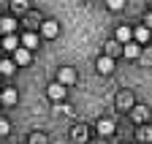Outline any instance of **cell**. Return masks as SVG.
Listing matches in <instances>:
<instances>
[{
	"label": "cell",
	"instance_id": "obj_2",
	"mask_svg": "<svg viewBox=\"0 0 152 144\" xmlns=\"http://www.w3.org/2000/svg\"><path fill=\"white\" fill-rule=\"evenodd\" d=\"M46 95H49L54 103H60V101L65 98V87H63V84H57V82H52V84L46 87Z\"/></svg>",
	"mask_w": 152,
	"mask_h": 144
},
{
	"label": "cell",
	"instance_id": "obj_17",
	"mask_svg": "<svg viewBox=\"0 0 152 144\" xmlns=\"http://www.w3.org/2000/svg\"><path fill=\"white\" fill-rule=\"evenodd\" d=\"M136 139H139V141H149V139H152V128H149V125H141L139 133H136Z\"/></svg>",
	"mask_w": 152,
	"mask_h": 144
},
{
	"label": "cell",
	"instance_id": "obj_22",
	"mask_svg": "<svg viewBox=\"0 0 152 144\" xmlns=\"http://www.w3.org/2000/svg\"><path fill=\"white\" fill-rule=\"evenodd\" d=\"M122 6H125V3H122V0H109V8H111V11H120Z\"/></svg>",
	"mask_w": 152,
	"mask_h": 144
},
{
	"label": "cell",
	"instance_id": "obj_13",
	"mask_svg": "<svg viewBox=\"0 0 152 144\" xmlns=\"http://www.w3.org/2000/svg\"><path fill=\"white\" fill-rule=\"evenodd\" d=\"M98 133L101 136H111L114 133V122L111 120H98Z\"/></svg>",
	"mask_w": 152,
	"mask_h": 144
},
{
	"label": "cell",
	"instance_id": "obj_7",
	"mask_svg": "<svg viewBox=\"0 0 152 144\" xmlns=\"http://www.w3.org/2000/svg\"><path fill=\"white\" fill-rule=\"evenodd\" d=\"M41 33L46 35V38H54V35H57V33H60V25H57L54 19H46V22L41 25Z\"/></svg>",
	"mask_w": 152,
	"mask_h": 144
},
{
	"label": "cell",
	"instance_id": "obj_23",
	"mask_svg": "<svg viewBox=\"0 0 152 144\" xmlns=\"http://www.w3.org/2000/svg\"><path fill=\"white\" fill-rule=\"evenodd\" d=\"M8 128H11L8 120H0V136H6V133H8Z\"/></svg>",
	"mask_w": 152,
	"mask_h": 144
},
{
	"label": "cell",
	"instance_id": "obj_21",
	"mask_svg": "<svg viewBox=\"0 0 152 144\" xmlns=\"http://www.w3.org/2000/svg\"><path fill=\"white\" fill-rule=\"evenodd\" d=\"M30 144H49V141H46L44 133H33V136H30Z\"/></svg>",
	"mask_w": 152,
	"mask_h": 144
},
{
	"label": "cell",
	"instance_id": "obj_14",
	"mask_svg": "<svg viewBox=\"0 0 152 144\" xmlns=\"http://www.w3.org/2000/svg\"><path fill=\"white\" fill-rule=\"evenodd\" d=\"M117 55H122V44H117V41H109L106 44V57H117Z\"/></svg>",
	"mask_w": 152,
	"mask_h": 144
},
{
	"label": "cell",
	"instance_id": "obj_12",
	"mask_svg": "<svg viewBox=\"0 0 152 144\" xmlns=\"http://www.w3.org/2000/svg\"><path fill=\"white\" fill-rule=\"evenodd\" d=\"M130 38H133V30H130V27H120V30H117V44L125 46V44H130Z\"/></svg>",
	"mask_w": 152,
	"mask_h": 144
},
{
	"label": "cell",
	"instance_id": "obj_24",
	"mask_svg": "<svg viewBox=\"0 0 152 144\" xmlns=\"http://www.w3.org/2000/svg\"><path fill=\"white\" fill-rule=\"evenodd\" d=\"M144 27H147V30H152V11L147 14V19H144Z\"/></svg>",
	"mask_w": 152,
	"mask_h": 144
},
{
	"label": "cell",
	"instance_id": "obj_18",
	"mask_svg": "<svg viewBox=\"0 0 152 144\" xmlns=\"http://www.w3.org/2000/svg\"><path fill=\"white\" fill-rule=\"evenodd\" d=\"M117 106H120V109H128V106H133V98H130L128 93H122V95L117 98Z\"/></svg>",
	"mask_w": 152,
	"mask_h": 144
},
{
	"label": "cell",
	"instance_id": "obj_20",
	"mask_svg": "<svg viewBox=\"0 0 152 144\" xmlns=\"http://www.w3.org/2000/svg\"><path fill=\"white\" fill-rule=\"evenodd\" d=\"M11 11L14 14H22V11H27V3H25V0H14V3H11Z\"/></svg>",
	"mask_w": 152,
	"mask_h": 144
},
{
	"label": "cell",
	"instance_id": "obj_4",
	"mask_svg": "<svg viewBox=\"0 0 152 144\" xmlns=\"http://www.w3.org/2000/svg\"><path fill=\"white\" fill-rule=\"evenodd\" d=\"M95 68H98V74H111V71H114V60L106 57V55H101L98 63H95Z\"/></svg>",
	"mask_w": 152,
	"mask_h": 144
},
{
	"label": "cell",
	"instance_id": "obj_3",
	"mask_svg": "<svg viewBox=\"0 0 152 144\" xmlns=\"http://www.w3.org/2000/svg\"><path fill=\"white\" fill-rule=\"evenodd\" d=\"M130 117L136 120V122H147V120H149V109H147V106H141V103H136V106L130 109Z\"/></svg>",
	"mask_w": 152,
	"mask_h": 144
},
{
	"label": "cell",
	"instance_id": "obj_11",
	"mask_svg": "<svg viewBox=\"0 0 152 144\" xmlns=\"http://www.w3.org/2000/svg\"><path fill=\"white\" fill-rule=\"evenodd\" d=\"M133 38H136V44H139V46H141V44H147V41H149V30H147L144 25H141V27H136V30H133Z\"/></svg>",
	"mask_w": 152,
	"mask_h": 144
},
{
	"label": "cell",
	"instance_id": "obj_1",
	"mask_svg": "<svg viewBox=\"0 0 152 144\" xmlns=\"http://www.w3.org/2000/svg\"><path fill=\"white\" fill-rule=\"evenodd\" d=\"M73 79H76V71L73 68H68V65H63V68H57V84H73Z\"/></svg>",
	"mask_w": 152,
	"mask_h": 144
},
{
	"label": "cell",
	"instance_id": "obj_25",
	"mask_svg": "<svg viewBox=\"0 0 152 144\" xmlns=\"http://www.w3.org/2000/svg\"><path fill=\"white\" fill-rule=\"evenodd\" d=\"M149 11H152V3H149Z\"/></svg>",
	"mask_w": 152,
	"mask_h": 144
},
{
	"label": "cell",
	"instance_id": "obj_6",
	"mask_svg": "<svg viewBox=\"0 0 152 144\" xmlns=\"http://www.w3.org/2000/svg\"><path fill=\"white\" fill-rule=\"evenodd\" d=\"M0 101H3V103H8V106H14V103L19 101V93H16V87H6L3 93H0Z\"/></svg>",
	"mask_w": 152,
	"mask_h": 144
},
{
	"label": "cell",
	"instance_id": "obj_19",
	"mask_svg": "<svg viewBox=\"0 0 152 144\" xmlns=\"http://www.w3.org/2000/svg\"><path fill=\"white\" fill-rule=\"evenodd\" d=\"M14 68H16V65H14L11 60H0V74H14Z\"/></svg>",
	"mask_w": 152,
	"mask_h": 144
},
{
	"label": "cell",
	"instance_id": "obj_16",
	"mask_svg": "<svg viewBox=\"0 0 152 144\" xmlns=\"http://www.w3.org/2000/svg\"><path fill=\"white\" fill-rule=\"evenodd\" d=\"M71 136H73V141H84L87 139V128L84 125H76V128L71 131Z\"/></svg>",
	"mask_w": 152,
	"mask_h": 144
},
{
	"label": "cell",
	"instance_id": "obj_9",
	"mask_svg": "<svg viewBox=\"0 0 152 144\" xmlns=\"http://www.w3.org/2000/svg\"><path fill=\"white\" fill-rule=\"evenodd\" d=\"M14 65H27L30 63V52L25 49V46H19L16 52H14V60H11Z\"/></svg>",
	"mask_w": 152,
	"mask_h": 144
},
{
	"label": "cell",
	"instance_id": "obj_8",
	"mask_svg": "<svg viewBox=\"0 0 152 144\" xmlns=\"http://www.w3.org/2000/svg\"><path fill=\"white\" fill-rule=\"evenodd\" d=\"M122 55H125V57H130V60H136V57H141V46H139L136 41H130V44H125V46H122Z\"/></svg>",
	"mask_w": 152,
	"mask_h": 144
},
{
	"label": "cell",
	"instance_id": "obj_5",
	"mask_svg": "<svg viewBox=\"0 0 152 144\" xmlns=\"http://www.w3.org/2000/svg\"><path fill=\"white\" fill-rule=\"evenodd\" d=\"M0 30L6 35H16V19L14 16H3V19H0Z\"/></svg>",
	"mask_w": 152,
	"mask_h": 144
},
{
	"label": "cell",
	"instance_id": "obj_10",
	"mask_svg": "<svg viewBox=\"0 0 152 144\" xmlns=\"http://www.w3.org/2000/svg\"><path fill=\"white\" fill-rule=\"evenodd\" d=\"M19 44H22V46H25V49L30 52V49H35V46H38V35H35V33H25Z\"/></svg>",
	"mask_w": 152,
	"mask_h": 144
},
{
	"label": "cell",
	"instance_id": "obj_15",
	"mask_svg": "<svg viewBox=\"0 0 152 144\" xmlns=\"http://www.w3.org/2000/svg\"><path fill=\"white\" fill-rule=\"evenodd\" d=\"M19 46H22V44H19V38H16V35H6V38H3V49H8V52H16Z\"/></svg>",
	"mask_w": 152,
	"mask_h": 144
}]
</instances>
